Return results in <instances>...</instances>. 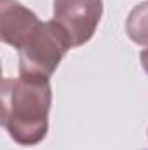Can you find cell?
<instances>
[{
  "label": "cell",
  "mask_w": 148,
  "mask_h": 150,
  "mask_svg": "<svg viewBox=\"0 0 148 150\" xmlns=\"http://www.w3.org/2000/svg\"><path fill=\"white\" fill-rule=\"evenodd\" d=\"M52 89L49 80L4 79L2 126L18 145H38L49 131Z\"/></svg>",
  "instance_id": "cell-1"
},
{
  "label": "cell",
  "mask_w": 148,
  "mask_h": 150,
  "mask_svg": "<svg viewBox=\"0 0 148 150\" xmlns=\"http://www.w3.org/2000/svg\"><path fill=\"white\" fill-rule=\"evenodd\" d=\"M72 47L68 35L54 19L40 23L18 51L19 77L28 80H51Z\"/></svg>",
  "instance_id": "cell-2"
},
{
  "label": "cell",
  "mask_w": 148,
  "mask_h": 150,
  "mask_svg": "<svg viewBox=\"0 0 148 150\" xmlns=\"http://www.w3.org/2000/svg\"><path fill=\"white\" fill-rule=\"evenodd\" d=\"M52 16L72 45L80 47L96 33L103 16V0H54Z\"/></svg>",
  "instance_id": "cell-3"
},
{
  "label": "cell",
  "mask_w": 148,
  "mask_h": 150,
  "mask_svg": "<svg viewBox=\"0 0 148 150\" xmlns=\"http://www.w3.org/2000/svg\"><path fill=\"white\" fill-rule=\"evenodd\" d=\"M42 21L18 0H0V38L19 51Z\"/></svg>",
  "instance_id": "cell-4"
},
{
  "label": "cell",
  "mask_w": 148,
  "mask_h": 150,
  "mask_svg": "<svg viewBox=\"0 0 148 150\" xmlns=\"http://www.w3.org/2000/svg\"><path fill=\"white\" fill-rule=\"evenodd\" d=\"M125 33L134 44L148 45V2L132 7L125 19Z\"/></svg>",
  "instance_id": "cell-5"
},
{
  "label": "cell",
  "mask_w": 148,
  "mask_h": 150,
  "mask_svg": "<svg viewBox=\"0 0 148 150\" xmlns=\"http://www.w3.org/2000/svg\"><path fill=\"white\" fill-rule=\"evenodd\" d=\"M140 61H141L143 70H145L147 75H148V47L145 49V51H141V54H140Z\"/></svg>",
  "instance_id": "cell-6"
}]
</instances>
